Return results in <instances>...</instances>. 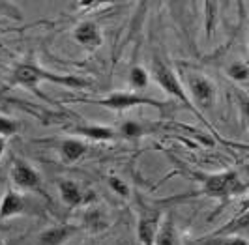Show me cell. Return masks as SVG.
Segmentation results:
<instances>
[{
	"mask_svg": "<svg viewBox=\"0 0 249 245\" xmlns=\"http://www.w3.org/2000/svg\"><path fill=\"white\" fill-rule=\"evenodd\" d=\"M0 15L15 19V21H21L23 19V13L19 10V6L13 4V2H8V0H0Z\"/></svg>",
	"mask_w": 249,
	"mask_h": 245,
	"instance_id": "cell-22",
	"label": "cell"
},
{
	"mask_svg": "<svg viewBox=\"0 0 249 245\" xmlns=\"http://www.w3.org/2000/svg\"><path fill=\"white\" fill-rule=\"evenodd\" d=\"M127 83L133 90H144L150 85L148 71L144 68H141V66H133L129 70V75H127Z\"/></svg>",
	"mask_w": 249,
	"mask_h": 245,
	"instance_id": "cell-16",
	"label": "cell"
},
{
	"mask_svg": "<svg viewBox=\"0 0 249 245\" xmlns=\"http://www.w3.org/2000/svg\"><path fill=\"white\" fill-rule=\"evenodd\" d=\"M58 191H60V198L66 206L75 208V206H81L88 196L85 195V191L81 189V185L73 182V180H60L58 182Z\"/></svg>",
	"mask_w": 249,
	"mask_h": 245,
	"instance_id": "cell-11",
	"label": "cell"
},
{
	"mask_svg": "<svg viewBox=\"0 0 249 245\" xmlns=\"http://www.w3.org/2000/svg\"><path fill=\"white\" fill-rule=\"evenodd\" d=\"M187 88H189V94H191V101L193 105L197 107V110H210L215 103V96H217V90L213 81H210L208 77L199 73H189L186 81Z\"/></svg>",
	"mask_w": 249,
	"mask_h": 245,
	"instance_id": "cell-5",
	"label": "cell"
},
{
	"mask_svg": "<svg viewBox=\"0 0 249 245\" xmlns=\"http://www.w3.org/2000/svg\"><path fill=\"white\" fill-rule=\"evenodd\" d=\"M156 245H176V228L173 215H167V219L160 225V230L156 236Z\"/></svg>",
	"mask_w": 249,
	"mask_h": 245,
	"instance_id": "cell-15",
	"label": "cell"
},
{
	"mask_svg": "<svg viewBox=\"0 0 249 245\" xmlns=\"http://www.w3.org/2000/svg\"><path fill=\"white\" fill-rule=\"evenodd\" d=\"M85 103H94V105H100L109 110H116V112H122L131 107H141V105H150V107H156V109H165L167 103L160 101V99L148 98V96H139L137 92H111L109 96L101 99H83Z\"/></svg>",
	"mask_w": 249,
	"mask_h": 245,
	"instance_id": "cell-4",
	"label": "cell"
},
{
	"mask_svg": "<svg viewBox=\"0 0 249 245\" xmlns=\"http://www.w3.org/2000/svg\"><path fill=\"white\" fill-rule=\"evenodd\" d=\"M204 26H206V39L210 41L215 34L217 26V2H204Z\"/></svg>",
	"mask_w": 249,
	"mask_h": 245,
	"instance_id": "cell-17",
	"label": "cell"
},
{
	"mask_svg": "<svg viewBox=\"0 0 249 245\" xmlns=\"http://www.w3.org/2000/svg\"><path fill=\"white\" fill-rule=\"evenodd\" d=\"M58 152H60V158H62L64 163H75V161H79L87 154L88 146H87V142L81 140V139L68 137V139H64L62 142H60Z\"/></svg>",
	"mask_w": 249,
	"mask_h": 245,
	"instance_id": "cell-12",
	"label": "cell"
},
{
	"mask_svg": "<svg viewBox=\"0 0 249 245\" xmlns=\"http://www.w3.org/2000/svg\"><path fill=\"white\" fill-rule=\"evenodd\" d=\"M25 211H26L25 196L8 185L2 198H0V223L12 219V217H17V215H23Z\"/></svg>",
	"mask_w": 249,
	"mask_h": 245,
	"instance_id": "cell-8",
	"label": "cell"
},
{
	"mask_svg": "<svg viewBox=\"0 0 249 245\" xmlns=\"http://www.w3.org/2000/svg\"><path fill=\"white\" fill-rule=\"evenodd\" d=\"M75 232H79V227L62 223V225H54V227L45 228L43 232H39L36 242H37V245H62V244H66Z\"/></svg>",
	"mask_w": 249,
	"mask_h": 245,
	"instance_id": "cell-10",
	"label": "cell"
},
{
	"mask_svg": "<svg viewBox=\"0 0 249 245\" xmlns=\"http://www.w3.org/2000/svg\"><path fill=\"white\" fill-rule=\"evenodd\" d=\"M107 185H109V189H112V191H114L118 196H124V198H127V196L131 195L129 185L125 184L120 176H109V178H107Z\"/></svg>",
	"mask_w": 249,
	"mask_h": 245,
	"instance_id": "cell-21",
	"label": "cell"
},
{
	"mask_svg": "<svg viewBox=\"0 0 249 245\" xmlns=\"http://www.w3.org/2000/svg\"><path fill=\"white\" fill-rule=\"evenodd\" d=\"M41 81H49V83H54V85L68 86V88H79V90L92 88V81H88V79L75 77V75H54L51 73V71H45V70L37 68L34 64H19L13 70L10 85L36 88Z\"/></svg>",
	"mask_w": 249,
	"mask_h": 245,
	"instance_id": "cell-1",
	"label": "cell"
},
{
	"mask_svg": "<svg viewBox=\"0 0 249 245\" xmlns=\"http://www.w3.org/2000/svg\"><path fill=\"white\" fill-rule=\"evenodd\" d=\"M71 131L77 135L90 139V140H112L116 137V131L111 125H96V123H88V125H73Z\"/></svg>",
	"mask_w": 249,
	"mask_h": 245,
	"instance_id": "cell-13",
	"label": "cell"
},
{
	"mask_svg": "<svg viewBox=\"0 0 249 245\" xmlns=\"http://www.w3.org/2000/svg\"><path fill=\"white\" fill-rule=\"evenodd\" d=\"M150 71H152V79H154V81L160 85V88H161V90L165 92V94H167V96H171V98L178 99V101L182 103V107H186L187 110H191L193 114H197L200 122L208 125V122H206V120L200 116L199 110H197V107L193 105V101H191L189 94L186 92L184 85L180 83V79H178L175 71L171 70V66H169V64H167L165 60H161L158 54H154V58H152Z\"/></svg>",
	"mask_w": 249,
	"mask_h": 245,
	"instance_id": "cell-2",
	"label": "cell"
},
{
	"mask_svg": "<svg viewBox=\"0 0 249 245\" xmlns=\"http://www.w3.org/2000/svg\"><path fill=\"white\" fill-rule=\"evenodd\" d=\"M191 178L200 182L202 195L208 196H231L238 195L246 189V185L240 182L238 174L234 171H223L215 174H204L199 171H191Z\"/></svg>",
	"mask_w": 249,
	"mask_h": 245,
	"instance_id": "cell-3",
	"label": "cell"
},
{
	"mask_svg": "<svg viewBox=\"0 0 249 245\" xmlns=\"http://www.w3.org/2000/svg\"><path fill=\"white\" fill-rule=\"evenodd\" d=\"M83 225H85V228L90 230V232L98 234L101 230H105L107 228V215H105V211L101 208H90L83 215Z\"/></svg>",
	"mask_w": 249,
	"mask_h": 245,
	"instance_id": "cell-14",
	"label": "cell"
},
{
	"mask_svg": "<svg viewBox=\"0 0 249 245\" xmlns=\"http://www.w3.org/2000/svg\"><path fill=\"white\" fill-rule=\"evenodd\" d=\"M148 129L142 125L141 122H135V120H125L122 125H120V135L125 137V139H139L146 133Z\"/></svg>",
	"mask_w": 249,
	"mask_h": 245,
	"instance_id": "cell-19",
	"label": "cell"
},
{
	"mask_svg": "<svg viewBox=\"0 0 249 245\" xmlns=\"http://www.w3.org/2000/svg\"><path fill=\"white\" fill-rule=\"evenodd\" d=\"M202 245H249V242L246 238L234 236V238H212L202 242Z\"/></svg>",
	"mask_w": 249,
	"mask_h": 245,
	"instance_id": "cell-24",
	"label": "cell"
},
{
	"mask_svg": "<svg viewBox=\"0 0 249 245\" xmlns=\"http://www.w3.org/2000/svg\"><path fill=\"white\" fill-rule=\"evenodd\" d=\"M10 178L15 184V187L25 189V191H36L39 195H45V191L41 189V176L39 172L26 163L25 159H15L10 169Z\"/></svg>",
	"mask_w": 249,
	"mask_h": 245,
	"instance_id": "cell-6",
	"label": "cell"
},
{
	"mask_svg": "<svg viewBox=\"0 0 249 245\" xmlns=\"http://www.w3.org/2000/svg\"><path fill=\"white\" fill-rule=\"evenodd\" d=\"M4 150H6V139H4V137H0V158L4 156Z\"/></svg>",
	"mask_w": 249,
	"mask_h": 245,
	"instance_id": "cell-25",
	"label": "cell"
},
{
	"mask_svg": "<svg viewBox=\"0 0 249 245\" xmlns=\"http://www.w3.org/2000/svg\"><path fill=\"white\" fill-rule=\"evenodd\" d=\"M0 245H6V244H4V240H2V238H0Z\"/></svg>",
	"mask_w": 249,
	"mask_h": 245,
	"instance_id": "cell-26",
	"label": "cell"
},
{
	"mask_svg": "<svg viewBox=\"0 0 249 245\" xmlns=\"http://www.w3.org/2000/svg\"><path fill=\"white\" fill-rule=\"evenodd\" d=\"M227 75L234 83H246V81H249V66L244 62H232L227 68Z\"/></svg>",
	"mask_w": 249,
	"mask_h": 245,
	"instance_id": "cell-18",
	"label": "cell"
},
{
	"mask_svg": "<svg viewBox=\"0 0 249 245\" xmlns=\"http://www.w3.org/2000/svg\"><path fill=\"white\" fill-rule=\"evenodd\" d=\"M73 39L79 45H83L85 49H90V51L98 49L101 43H103V36H101L100 26H98V23H94V21H85V23L75 26Z\"/></svg>",
	"mask_w": 249,
	"mask_h": 245,
	"instance_id": "cell-9",
	"label": "cell"
},
{
	"mask_svg": "<svg viewBox=\"0 0 249 245\" xmlns=\"http://www.w3.org/2000/svg\"><path fill=\"white\" fill-rule=\"evenodd\" d=\"M19 131V123L12 120V118H8V116H2L0 114V137H4V139H8V137L15 135Z\"/></svg>",
	"mask_w": 249,
	"mask_h": 245,
	"instance_id": "cell-23",
	"label": "cell"
},
{
	"mask_svg": "<svg viewBox=\"0 0 249 245\" xmlns=\"http://www.w3.org/2000/svg\"><path fill=\"white\" fill-rule=\"evenodd\" d=\"M161 211L141 206V213L137 219V238L141 245H156V236L160 230Z\"/></svg>",
	"mask_w": 249,
	"mask_h": 245,
	"instance_id": "cell-7",
	"label": "cell"
},
{
	"mask_svg": "<svg viewBox=\"0 0 249 245\" xmlns=\"http://www.w3.org/2000/svg\"><path fill=\"white\" fill-rule=\"evenodd\" d=\"M234 94H236V103L238 109H240V114H242V120L248 125L249 129V94H246L242 88H234Z\"/></svg>",
	"mask_w": 249,
	"mask_h": 245,
	"instance_id": "cell-20",
	"label": "cell"
}]
</instances>
